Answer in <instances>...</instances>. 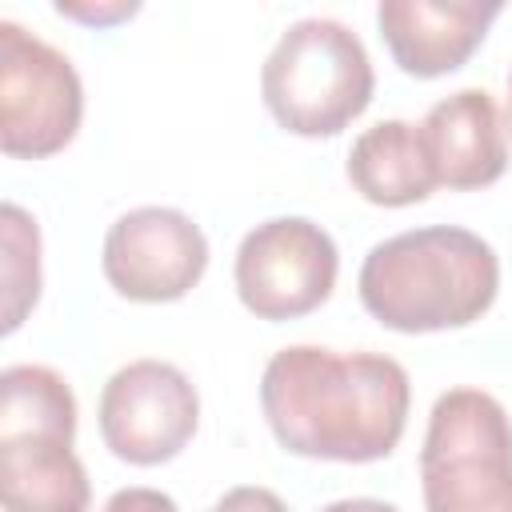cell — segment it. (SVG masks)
<instances>
[{
	"mask_svg": "<svg viewBox=\"0 0 512 512\" xmlns=\"http://www.w3.org/2000/svg\"><path fill=\"white\" fill-rule=\"evenodd\" d=\"M412 384L384 352L288 344L260 372V408L276 444L304 460L372 464L408 428Z\"/></svg>",
	"mask_w": 512,
	"mask_h": 512,
	"instance_id": "1",
	"label": "cell"
},
{
	"mask_svg": "<svg viewBox=\"0 0 512 512\" xmlns=\"http://www.w3.org/2000/svg\"><path fill=\"white\" fill-rule=\"evenodd\" d=\"M356 292L376 324L404 336L468 328L496 304L500 256L472 228H408L368 248Z\"/></svg>",
	"mask_w": 512,
	"mask_h": 512,
	"instance_id": "2",
	"label": "cell"
},
{
	"mask_svg": "<svg viewBox=\"0 0 512 512\" xmlns=\"http://www.w3.org/2000/svg\"><path fill=\"white\" fill-rule=\"evenodd\" d=\"M76 396L48 364L0 372V496L4 512H88L92 484L72 452Z\"/></svg>",
	"mask_w": 512,
	"mask_h": 512,
	"instance_id": "3",
	"label": "cell"
},
{
	"mask_svg": "<svg viewBox=\"0 0 512 512\" xmlns=\"http://www.w3.org/2000/svg\"><path fill=\"white\" fill-rule=\"evenodd\" d=\"M376 92V72L360 36L328 16H304L280 32L264 68L260 96L272 120L292 136L344 132Z\"/></svg>",
	"mask_w": 512,
	"mask_h": 512,
	"instance_id": "4",
	"label": "cell"
},
{
	"mask_svg": "<svg viewBox=\"0 0 512 512\" xmlns=\"http://www.w3.org/2000/svg\"><path fill=\"white\" fill-rule=\"evenodd\" d=\"M424 512H512V420L484 388L436 396L420 448Z\"/></svg>",
	"mask_w": 512,
	"mask_h": 512,
	"instance_id": "5",
	"label": "cell"
},
{
	"mask_svg": "<svg viewBox=\"0 0 512 512\" xmlns=\"http://www.w3.org/2000/svg\"><path fill=\"white\" fill-rule=\"evenodd\" d=\"M84 120V84L72 60L20 28L0 20V148L16 160H44L64 152Z\"/></svg>",
	"mask_w": 512,
	"mask_h": 512,
	"instance_id": "6",
	"label": "cell"
},
{
	"mask_svg": "<svg viewBox=\"0 0 512 512\" xmlns=\"http://www.w3.org/2000/svg\"><path fill=\"white\" fill-rule=\"evenodd\" d=\"M340 276L336 240L308 216H272L244 232L232 264L236 296L256 320L316 312Z\"/></svg>",
	"mask_w": 512,
	"mask_h": 512,
	"instance_id": "7",
	"label": "cell"
},
{
	"mask_svg": "<svg viewBox=\"0 0 512 512\" xmlns=\"http://www.w3.org/2000/svg\"><path fill=\"white\" fill-rule=\"evenodd\" d=\"M96 420L100 440L116 460L152 468L188 448L200 424V396L176 364L132 360L108 376Z\"/></svg>",
	"mask_w": 512,
	"mask_h": 512,
	"instance_id": "8",
	"label": "cell"
},
{
	"mask_svg": "<svg viewBox=\"0 0 512 512\" xmlns=\"http://www.w3.org/2000/svg\"><path fill=\"white\" fill-rule=\"evenodd\" d=\"M100 268L124 300L172 304L200 284L208 268V236L188 212L144 204L116 216L104 236Z\"/></svg>",
	"mask_w": 512,
	"mask_h": 512,
	"instance_id": "9",
	"label": "cell"
},
{
	"mask_svg": "<svg viewBox=\"0 0 512 512\" xmlns=\"http://www.w3.org/2000/svg\"><path fill=\"white\" fill-rule=\"evenodd\" d=\"M500 12V0H380L376 28L400 72L436 80L468 64Z\"/></svg>",
	"mask_w": 512,
	"mask_h": 512,
	"instance_id": "10",
	"label": "cell"
},
{
	"mask_svg": "<svg viewBox=\"0 0 512 512\" xmlns=\"http://www.w3.org/2000/svg\"><path fill=\"white\" fill-rule=\"evenodd\" d=\"M420 136L436 172V184L452 192L488 188L508 168V132L492 92L460 88L428 108Z\"/></svg>",
	"mask_w": 512,
	"mask_h": 512,
	"instance_id": "11",
	"label": "cell"
},
{
	"mask_svg": "<svg viewBox=\"0 0 512 512\" xmlns=\"http://www.w3.org/2000/svg\"><path fill=\"white\" fill-rule=\"evenodd\" d=\"M348 184L376 208H408L432 196L436 172L412 120H380L352 140L348 152Z\"/></svg>",
	"mask_w": 512,
	"mask_h": 512,
	"instance_id": "12",
	"label": "cell"
},
{
	"mask_svg": "<svg viewBox=\"0 0 512 512\" xmlns=\"http://www.w3.org/2000/svg\"><path fill=\"white\" fill-rule=\"evenodd\" d=\"M0 236H4V332H16L40 300V228L20 204L4 200Z\"/></svg>",
	"mask_w": 512,
	"mask_h": 512,
	"instance_id": "13",
	"label": "cell"
},
{
	"mask_svg": "<svg viewBox=\"0 0 512 512\" xmlns=\"http://www.w3.org/2000/svg\"><path fill=\"white\" fill-rule=\"evenodd\" d=\"M56 12L68 16V20H80V24H96V28H112V24H124L140 12L136 0H56Z\"/></svg>",
	"mask_w": 512,
	"mask_h": 512,
	"instance_id": "14",
	"label": "cell"
},
{
	"mask_svg": "<svg viewBox=\"0 0 512 512\" xmlns=\"http://www.w3.org/2000/svg\"><path fill=\"white\" fill-rule=\"evenodd\" d=\"M208 512H288V504H284L272 488H260V484H236V488H228Z\"/></svg>",
	"mask_w": 512,
	"mask_h": 512,
	"instance_id": "15",
	"label": "cell"
},
{
	"mask_svg": "<svg viewBox=\"0 0 512 512\" xmlns=\"http://www.w3.org/2000/svg\"><path fill=\"white\" fill-rule=\"evenodd\" d=\"M104 512H180V504L160 492V488H144V484H132V488H120L104 500Z\"/></svg>",
	"mask_w": 512,
	"mask_h": 512,
	"instance_id": "16",
	"label": "cell"
},
{
	"mask_svg": "<svg viewBox=\"0 0 512 512\" xmlns=\"http://www.w3.org/2000/svg\"><path fill=\"white\" fill-rule=\"evenodd\" d=\"M320 512H400V508L388 504V500H372V496H348V500H332V504H324Z\"/></svg>",
	"mask_w": 512,
	"mask_h": 512,
	"instance_id": "17",
	"label": "cell"
},
{
	"mask_svg": "<svg viewBox=\"0 0 512 512\" xmlns=\"http://www.w3.org/2000/svg\"><path fill=\"white\" fill-rule=\"evenodd\" d=\"M508 120H512V76H508Z\"/></svg>",
	"mask_w": 512,
	"mask_h": 512,
	"instance_id": "18",
	"label": "cell"
}]
</instances>
